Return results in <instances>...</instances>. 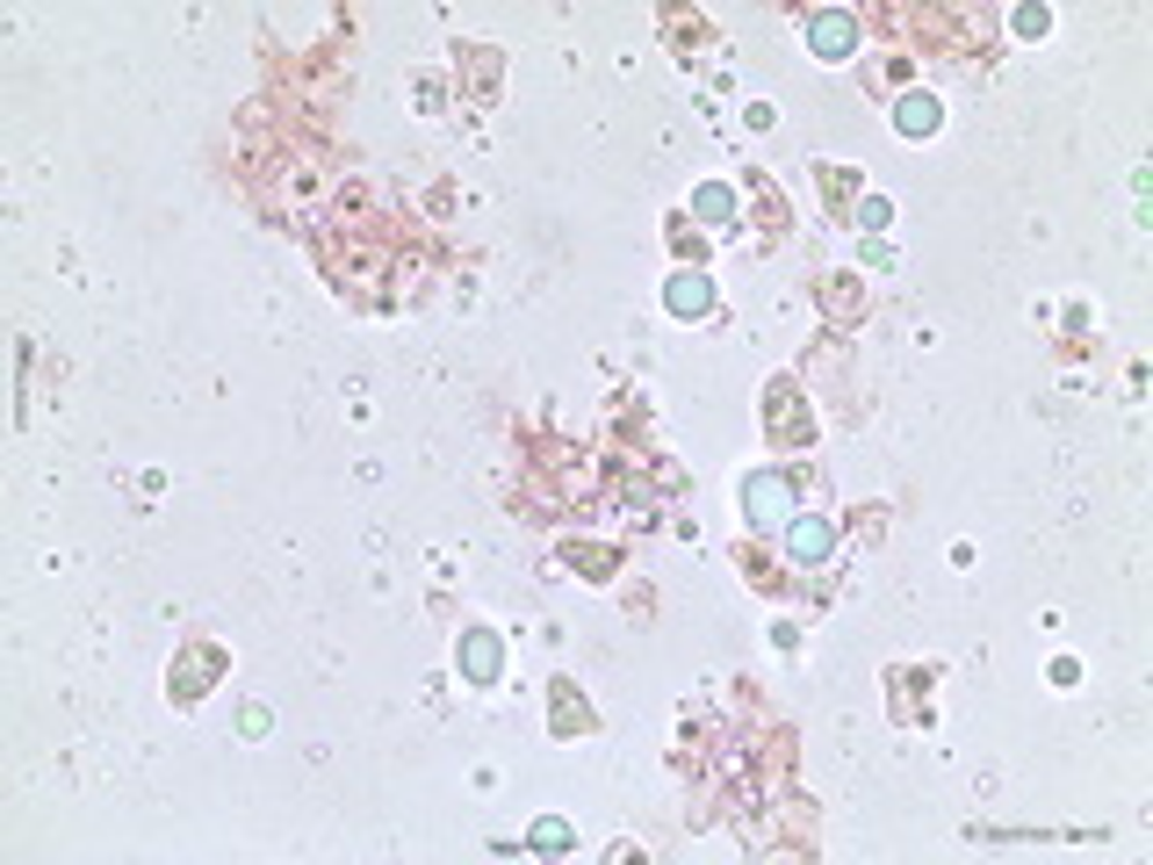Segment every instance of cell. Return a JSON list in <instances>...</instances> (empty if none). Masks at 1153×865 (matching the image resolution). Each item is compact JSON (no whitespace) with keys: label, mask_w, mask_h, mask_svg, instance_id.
<instances>
[{"label":"cell","mask_w":1153,"mask_h":865,"mask_svg":"<svg viewBox=\"0 0 1153 865\" xmlns=\"http://www.w3.org/2000/svg\"><path fill=\"white\" fill-rule=\"evenodd\" d=\"M534 844H541V851H562V844H570V829H562V823H541Z\"/></svg>","instance_id":"cell-14"},{"label":"cell","mask_w":1153,"mask_h":865,"mask_svg":"<svg viewBox=\"0 0 1153 865\" xmlns=\"http://www.w3.org/2000/svg\"><path fill=\"white\" fill-rule=\"evenodd\" d=\"M693 209H699L707 224H721L728 209H736V195H728V188H699V195H693Z\"/></svg>","instance_id":"cell-12"},{"label":"cell","mask_w":1153,"mask_h":865,"mask_svg":"<svg viewBox=\"0 0 1153 865\" xmlns=\"http://www.w3.org/2000/svg\"><path fill=\"white\" fill-rule=\"evenodd\" d=\"M851 29H858L851 15H822L815 22V51L822 59H844V51H851Z\"/></svg>","instance_id":"cell-8"},{"label":"cell","mask_w":1153,"mask_h":865,"mask_svg":"<svg viewBox=\"0 0 1153 865\" xmlns=\"http://www.w3.org/2000/svg\"><path fill=\"white\" fill-rule=\"evenodd\" d=\"M461 657H469V678H497V635H469V643H461Z\"/></svg>","instance_id":"cell-10"},{"label":"cell","mask_w":1153,"mask_h":865,"mask_svg":"<svg viewBox=\"0 0 1153 865\" xmlns=\"http://www.w3.org/2000/svg\"><path fill=\"white\" fill-rule=\"evenodd\" d=\"M613 563H620V556H613L606 542H584V548H570V570H584V577H613Z\"/></svg>","instance_id":"cell-11"},{"label":"cell","mask_w":1153,"mask_h":865,"mask_svg":"<svg viewBox=\"0 0 1153 865\" xmlns=\"http://www.w3.org/2000/svg\"><path fill=\"white\" fill-rule=\"evenodd\" d=\"M663 303H671L677 318H699V310L714 303V289H707V275H671V289H663Z\"/></svg>","instance_id":"cell-4"},{"label":"cell","mask_w":1153,"mask_h":865,"mask_svg":"<svg viewBox=\"0 0 1153 865\" xmlns=\"http://www.w3.org/2000/svg\"><path fill=\"white\" fill-rule=\"evenodd\" d=\"M743 512H750V526H772L794 512V483L786 476H757L750 491H743Z\"/></svg>","instance_id":"cell-2"},{"label":"cell","mask_w":1153,"mask_h":865,"mask_svg":"<svg viewBox=\"0 0 1153 865\" xmlns=\"http://www.w3.org/2000/svg\"><path fill=\"white\" fill-rule=\"evenodd\" d=\"M592 728V707L576 700L570 685H556V736H584Z\"/></svg>","instance_id":"cell-9"},{"label":"cell","mask_w":1153,"mask_h":865,"mask_svg":"<svg viewBox=\"0 0 1153 865\" xmlns=\"http://www.w3.org/2000/svg\"><path fill=\"white\" fill-rule=\"evenodd\" d=\"M217 671H224V649H210V643H195L188 657H180V678H174V700H202L210 685H217Z\"/></svg>","instance_id":"cell-3"},{"label":"cell","mask_w":1153,"mask_h":865,"mask_svg":"<svg viewBox=\"0 0 1153 865\" xmlns=\"http://www.w3.org/2000/svg\"><path fill=\"white\" fill-rule=\"evenodd\" d=\"M895 123H901V138H930V130H937V101L930 94H909L895 109Z\"/></svg>","instance_id":"cell-6"},{"label":"cell","mask_w":1153,"mask_h":865,"mask_svg":"<svg viewBox=\"0 0 1153 865\" xmlns=\"http://www.w3.org/2000/svg\"><path fill=\"white\" fill-rule=\"evenodd\" d=\"M764 425H772L778 447H808V441H815V419L800 411V390L794 383H772V397H764Z\"/></svg>","instance_id":"cell-1"},{"label":"cell","mask_w":1153,"mask_h":865,"mask_svg":"<svg viewBox=\"0 0 1153 865\" xmlns=\"http://www.w3.org/2000/svg\"><path fill=\"white\" fill-rule=\"evenodd\" d=\"M815 296L829 303V318H836V325H858V318H865V303H858V289H851V282H836V275H829V282L815 289Z\"/></svg>","instance_id":"cell-7"},{"label":"cell","mask_w":1153,"mask_h":865,"mask_svg":"<svg viewBox=\"0 0 1153 865\" xmlns=\"http://www.w3.org/2000/svg\"><path fill=\"white\" fill-rule=\"evenodd\" d=\"M786 556H794V563H822V556H829V520H794V534H786Z\"/></svg>","instance_id":"cell-5"},{"label":"cell","mask_w":1153,"mask_h":865,"mask_svg":"<svg viewBox=\"0 0 1153 865\" xmlns=\"http://www.w3.org/2000/svg\"><path fill=\"white\" fill-rule=\"evenodd\" d=\"M1046 22H1053L1046 8H1024V15H1016V37H1046Z\"/></svg>","instance_id":"cell-13"}]
</instances>
